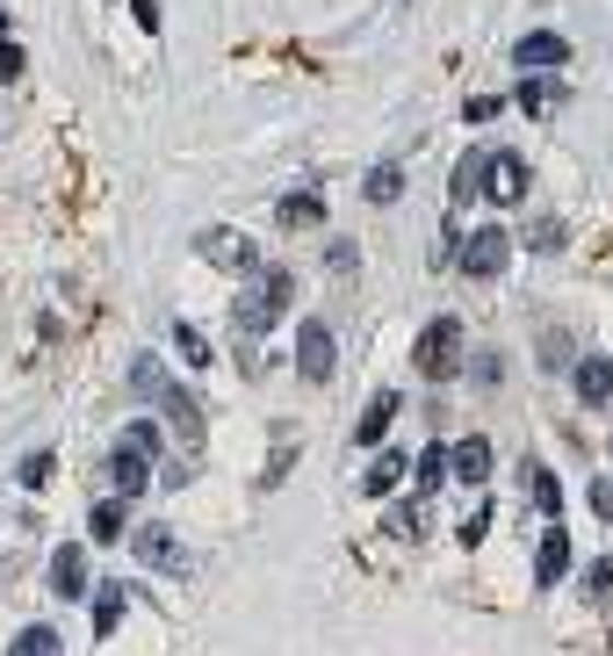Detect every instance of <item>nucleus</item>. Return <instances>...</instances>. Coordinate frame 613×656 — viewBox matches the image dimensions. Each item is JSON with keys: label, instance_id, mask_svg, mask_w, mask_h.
Here are the masks:
<instances>
[{"label": "nucleus", "instance_id": "f257e3e1", "mask_svg": "<svg viewBox=\"0 0 613 656\" xmlns=\"http://www.w3.org/2000/svg\"><path fill=\"white\" fill-rule=\"evenodd\" d=\"M289 296H297V275H289V267H261V281L239 296V311H231V318H239L245 339H261V332L289 311Z\"/></svg>", "mask_w": 613, "mask_h": 656}, {"label": "nucleus", "instance_id": "f03ea898", "mask_svg": "<svg viewBox=\"0 0 613 656\" xmlns=\"http://www.w3.org/2000/svg\"><path fill=\"white\" fill-rule=\"evenodd\" d=\"M412 368H419L426 382H448V376H455V368H462V325H455V318H433V325L419 332Z\"/></svg>", "mask_w": 613, "mask_h": 656}, {"label": "nucleus", "instance_id": "7ed1b4c3", "mask_svg": "<svg viewBox=\"0 0 613 656\" xmlns=\"http://www.w3.org/2000/svg\"><path fill=\"white\" fill-rule=\"evenodd\" d=\"M506 253H512V239H506L498 225L470 231V239H462V275H470V281H490V275H506Z\"/></svg>", "mask_w": 613, "mask_h": 656}, {"label": "nucleus", "instance_id": "20e7f679", "mask_svg": "<svg viewBox=\"0 0 613 656\" xmlns=\"http://www.w3.org/2000/svg\"><path fill=\"white\" fill-rule=\"evenodd\" d=\"M484 195L512 209V203L527 195V159H520V152H484Z\"/></svg>", "mask_w": 613, "mask_h": 656}, {"label": "nucleus", "instance_id": "39448f33", "mask_svg": "<svg viewBox=\"0 0 613 656\" xmlns=\"http://www.w3.org/2000/svg\"><path fill=\"white\" fill-rule=\"evenodd\" d=\"M195 253L217 260V267H231V275H261V253H253V239H239V231H203Z\"/></svg>", "mask_w": 613, "mask_h": 656}, {"label": "nucleus", "instance_id": "423d86ee", "mask_svg": "<svg viewBox=\"0 0 613 656\" xmlns=\"http://www.w3.org/2000/svg\"><path fill=\"white\" fill-rule=\"evenodd\" d=\"M297 368H303V382H333V332L317 318L297 325Z\"/></svg>", "mask_w": 613, "mask_h": 656}, {"label": "nucleus", "instance_id": "0eeeda50", "mask_svg": "<svg viewBox=\"0 0 613 656\" xmlns=\"http://www.w3.org/2000/svg\"><path fill=\"white\" fill-rule=\"evenodd\" d=\"M130 549H138V563H159V571H188V549L174 541V527H138V534H130Z\"/></svg>", "mask_w": 613, "mask_h": 656}, {"label": "nucleus", "instance_id": "6e6552de", "mask_svg": "<svg viewBox=\"0 0 613 656\" xmlns=\"http://www.w3.org/2000/svg\"><path fill=\"white\" fill-rule=\"evenodd\" d=\"M51 591H58V599H80V591H88V549H72V541H66V549L51 555Z\"/></svg>", "mask_w": 613, "mask_h": 656}, {"label": "nucleus", "instance_id": "1a4fd4ad", "mask_svg": "<svg viewBox=\"0 0 613 656\" xmlns=\"http://www.w3.org/2000/svg\"><path fill=\"white\" fill-rule=\"evenodd\" d=\"M563 571H570V534L548 527L542 549H534V585H563Z\"/></svg>", "mask_w": 613, "mask_h": 656}, {"label": "nucleus", "instance_id": "9d476101", "mask_svg": "<svg viewBox=\"0 0 613 656\" xmlns=\"http://www.w3.org/2000/svg\"><path fill=\"white\" fill-rule=\"evenodd\" d=\"M108 476H116V491H123V498H138V491L152 484V454H138V448H116V454H108Z\"/></svg>", "mask_w": 613, "mask_h": 656}, {"label": "nucleus", "instance_id": "9b49d317", "mask_svg": "<svg viewBox=\"0 0 613 656\" xmlns=\"http://www.w3.org/2000/svg\"><path fill=\"white\" fill-rule=\"evenodd\" d=\"M512 58H520V72H527V66H563V58H570V44H563L556 30H534V36H520V44H512Z\"/></svg>", "mask_w": 613, "mask_h": 656}, {"label": "nucleus", "instance_id": "f8f14e48", "mask_svg": "<svg viewBox=\"0 0 613 656\" xmlns=\"http://www.w3.org/2000/svg\"><path fill=\"white\" fill-rule=\"evenodd\" d=\"M448 469H455L462 484H484L490 476V440H455V448H448Z\"/></svg>", "mask_w": 613, "mask_h": 656}, {"label": "nucleus", "instance_id": "ddd939ff", "mask_svg": "<svg viewBox=\"0 0 613 656\" xmlns=\"http://www.w3.org/2000/svg\"><path fill=\"white\" fill-rule=\"evenodd\" d=\"M578 390H585V404H613V361L606 354H585L578 361Z\"/></svg>", "mask_w": 613, "mask_h": 656}, {"label": "nucleus", "instance_id": "4468645a", "mask_svg": "<svg viewBox=\"0 0 613 656\" xmlns=\"http://www.w3.org/2000/svg\"><path fill=\"white\" fill-rule=\"evenodd\" d=\"M390 418H397V390H383V398L361 412V426H354V448H375V440L390 433Z\"/></svg>", "mask_w": 613, "mask_h": 656}, {"label": "nucleus", "instance_id": "2eb2a0df", "mask_svg": "<svg viewBox=\"0 0 613 656\" xmlns=\"http://www.w3.org/2000/svg\"><path fill=\"white\" fill-rule=\"evenodd\" d=\"M520 476H527V491H534V513H548V519H556V513H563V484H556V476H548L542 462H527Z\"/></svg>", "mask_w": 613, "mask_h": 656}, {"label": "nucleus", "instance_id": "dca6fc26", "mask_svg": "<svg viewBox=\"0 0 613 656\" xmlns=\"http://www.w3.org/2000/svg\"><path fill=\"white\" fill-rule=\"evenodd\" d=\"M361 484H368V498H390V491L404 484V454H375V462H368V476H361Z\"/></svg>", "mask_w": 613, "mask_h": 656}, {"label": "nucleus", "instance_id": "f3484780", "mask_svg": "<svg viewBox=\"0 0 613 656\" xmlns=\"http://www.w3.org/2000/svg\"><path fill=\"white\" fill-rule=\"evenodd\" d=\"M317 217H325V203H317L311 188H303V195H281V225H289V231H311Z\"/></svg>", "mask_w": 613, "mask_h": 656}, {"label": "nucleus", "instance_id": "a211bd4d", "mask_svg": "<svg viewBox=\"0 0 613 656\" xmlns=\"http://www.w3.org/2000/svg\"><path fill=\"white\" fill-rule=\"evenodd\" d=\"M512 102H520L527 116H548V108L563 102V87H556V80H520V94H512Z\"/></svg>", "mask_w": 613, "mask_h": 656}, {"label": "nucleus", "instance_id": "6ab92c4d", "mask_svg": "<svg viewBox=\"0 0 613 656\" xmlns=\"http://www.w3.org/2000/svg\"><path fill=\"white\" fill-rule=\"evenodd\" d=\"M8 656H58V628H44V621L22 628V635L8 642Z\"/></svg>", "mask_w": 613, "mask_h": 656}, {"label": "nucleus", "instance_id": "aec40b11", "mask_svg": "<svg viewBox=\"0 0 613 656\" xmlns=\"http://www.w3.org/2000/svg\"><path fill=\"white\" fill-rule=\"evenodd\" d=\"M123 505H130V498H108V505H94V513H88L94 541H116V534H123Z\"/></svg>", "mask_w": 613, "mask_h": 656}, {"label": "nucleus", "instance_id": "412c9836", "mask_svg": "<svg viewBox=\"0 0 613 656\" xmlns=\"http://www.w3.org/2000/svg\"><path fill=\"white\" fill-rule=\"evenodd\" d=\"M404 195V166H375L368 173V203H397Z\"/></svg>", "mask_w": 613, "mask_h": 656}, {"label": "nucleus", "instance_id": "4be33fe9", "mask_svg": "<svg viewBox=\"0 0 613 656\" xmlns=\"http://www.w3.org/2000/svg\"><path fill=\"white\" fill-rule=\"evenodd\" d=\"M174 346H181V361H188V368H210V339H203L195 325H174Z\"/></svg>", "mask_w": 613, "mask_h": 656}, {"label": "nucleus", "instance_id": "5701e85b", "mask_svg": "<svg viewBox=\"0 0 613 656\" xmlns=\"http://www.w3.org/2000/svg\"><path fill=\"white\" fill-rule=\"evenodd\" d=\"M116 448H138V454H159V426H152V418H138V426H123V433H116Z\"/></svg>", "mask_w": 613, "mask_h": 656}, {"label": "nucleus", "instance_id": "b1692460", "mask_svg": "<svg viewBox=\"0 0 613 656\" xmlns=\"http://www.w3.org/2000/svg\"><path fill=\"white\" fill-rule=\"evenodd\" d=\"M116 613H123V585H102V591H94V628L108 635V628H116Z\"/></svg>", "mask_w": 613, "mask_h": 656}, {"label": "nucleus", "instance_id": "393cba45", "mask_svg": "<svg viewBox=\"0 0 613 656\" xmlns=\"http://www.w3.org/2000/svg\"><path fill=\"white\" fill-rule=\"evenodd\" d=\"M440 476H448V448H426L419 454V491H440Z\"/></svg>", "mask_w": 613, "mask_h": 656}, {"label": "nucleus", "instance_id": "a878e982", "mask_svg": "<svg viewBox=\"0 0 613 656\" xmlns=\"http://www.w3.org/2000/svg\"><path fill=\"white\" fill-rule=\"evenodd\" d=\"M325 260H333L339 275H347V267H361V253H354V239H333V245H325Z\"/></svg>", "mask_w": 613, "mask_h": 656}, {"label": "nucleus", "instance_id": "bb28decb", "mask_svg": "<svg viewBox=\"0 0 613 656\" xmlns=\"http://www.w3.org/2000/svg\"><path fill=\"white\" fill-rule=\"evenodd\" d=\"M585 591H592V599H613V555H606V563H599L592 577H585Z\"/></svg>", "mask_w": 613, "mask_h": 656}, {"label": "nucleus", "instance_id": "cd10ccee", "mask_svg": "<svg viewBox=\"0 0 613 656\" xmlns=\"http://www.w3.org/2000/svg\"><path fill=\"white\" fill-rule=\"evenodd\" d=\"M15 72H22V44H15V36H0V80H15Z\"/></svg>", "mask_w": 613, "mask_h": 656}, {"label": "nucleus", "instance_id": "c85d7f7f", "mask_svg": "<svg viewBox=\"0 0 613 656\" xmlns=\"http://www.w3.org/2000/svg\"><path fill=\"white\" fill-rule=\"evenodd\" d=\"M484 527H490V513H484V505H476V513L462 519V549H476V541H484Z\"/></svg>", "mask_w": 613, "mask_h": 656}, {"label": "nucleus", "instance_id": "c756f323", "mask_svg": "<svg viewBox=\"0 0 613 656\" xmlns=\"http://www.w3.org/2000/svg\"><path fill=\"white\" fill-rule=\"evenodd\" d=\"M498 108H506V102H490V94H476V102H462V116H470V123H490Z\"/></svg>", "mask_w": 613, "mask_h": 656}, {"label": "nucleus", "instance_id": "7c9ffc66", "mask_svg": "<svg viewBox=\"0 0 613 656\" xmlns=\"http://www.w3.org/2000/svg\"><path fill=\"white\" fill-rule=\"evenodd\" d=\"M592 513H599V519H613V484H592Z\"/></svg>", "mask_w": 613, "mask_h": 656}]
</instances>
